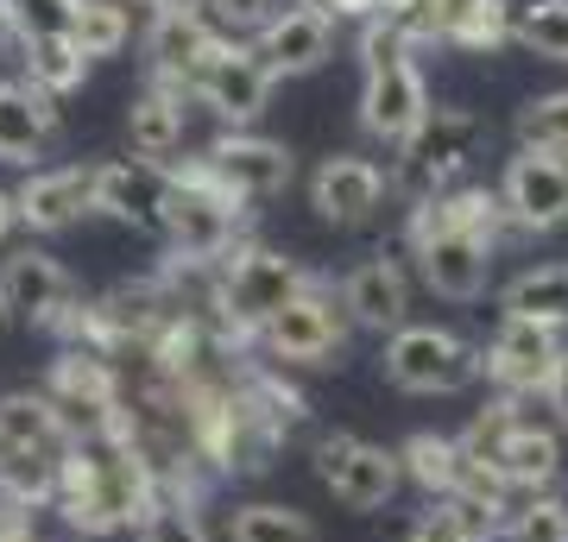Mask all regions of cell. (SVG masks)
Here are the masks:
<instances>
[{"instance_id":"1","label":"cell","mask_w":568,"mask_h":542,"mask_svg":"<svg viewBox=\"0 0 568 542\" xmlns=\"http://www.w3.org/2000/svg\"><path fill=\"white\" fill-rule=\"evenodd\" d=\"M152 492H159V480L133 448V429H108V436H77L58 473V492H51V511L63 518L70 536L95 542L140 530V518L152 511Z\"/></svg>"},{"instance_id":"2","label":"cell","mask_w":568,"mask_h":542,"mask_svg":"<svg viewBox=\"0 0 568 542\" xmlns=\"http://www.w3.org/2000/svg\"><path fill=\"white\" fill-rule=\"evenodd\" d=\"M70 448H77V436L44 391H7L0 398V499L51 511Z\"/></svg>"},{"instance_id":"3","label":"cell","mask_w":568,"mask_h":542,"mask_svg":"<svg viewBox=\"0 0 568 542\" xmlns=\"http://www.w3.org/2000/svg\"><path fill=\"white\" fill-rule=\"evenodd\" d=\"M462 448L474 461L499 473L518 499H544V485L562 480V429L544 417H530L525 398H493L480 417L462 429Z\"/></svg>"},{"instance_id":"4","label":"cell","mask_w":568,"mask_h":542,"mask_svg":"<svg viewBox=\"0 0 568 542\" xmlns=\"http://www.w3.org/2000/svg\"><path fill=\"white\" fill-rule=\"evenodd\" d=\"M361 126L379 145H405L429 114V89L424 70L410 63V44L392 32L386 20H366L361 25Z\"/></svg>"},{"instance_id":"5","label":"cell","mask_w":568,"mask_h":542,"mask_svg":"<svg viewBox=\"0 0 568 542\" xmlns=\"http://www.w3.org/2000/svg\"><path fill=\"white\" fill-rule=\"evenodd\" d=\"M241 227H246V208L227 196L222 183L209 177L203 164H171V196H164V241L178 259H209V265H227V253H241Z\"/></svg>"},{"instance_id":"6","label":"cell","mask_w":568,"mask_h":542,"mask_svg":"<svg viewBox=\"0 0 568 542\" xmlns=\"http://www.w3.org/2000/svg\"><path fill=\"white\" fill-rule=\"evenodd\" d=\"M347 328H354V321H347L342 297H335L323 278H310L304 290L260 328L253 347H260V360L284 366V372H310V366H335V354L347 347Z\"/></svg>"},{"instance_id":"7","label":"cell","mask_w":568,"mask_h":542,"mask_svg":"<svg viewBox=\"0 0 568 542\" xmlns=\"http://www.w3.org/2000/svg\"><path fill=\"white\" fill-rule=\"evenodd\" d=\"M304 284H310V272L297 259H284V253H272V246L246 241L241 253H227V265H222V328L241 347H253L260 328L278 316Z\"/></svg>"},{"instance_id":"8","label":"cell","mask_w":568,"mask_h":542,"mask_svg":"<svg viewBox=\"0 0 568 542\" xmlns=\"http://www.w3.org/2000/svg\"><path fill=\"white\" fill-rule=\"evenodd\" d=\"M487 145V121L474 108H429L424 126L398 145V171H392V190H405L410 202L436 196L448 183H462L467 158Z\"/></svg>"},{"instance_id":"9","label":"cell","mask_w":568,"mask_h":542,"mask_svg":"<svg viewBox=\"0 0 568 542\" xmlns=\"http://www.w3.org/2000/svg\"><path fill=\"white\" fill-rule=\"evenodd\" d=\"M386 379L410 398H455L480 379V347H467L455 328L405 321L398 335H386Z\"/></svg>"},{"instance_id":"10","label":"cell","mask_w":568,"mask_h":542,"mask_svg":"<svg viewBox=\"0 0 568 542\" xmlns=\"http://www.w3.org/2000/svg\"><path fill=\"white\" fill-rule=\"evenodd\" d=\"M44 398L63 410L70 436H108L126 429V379L121 366L89 354V347H58V360L44 366Z\"/></svg>"},{"instance_id":"11","label":"cell","mask_w":568,"mask_h":542,"mask_svg":"<svg viewBox=\"0 0 568 542\" xmlns=\"http://www.w3.org/2000/svg\"><path fill=\"white\" fill-rule=\"evenodd\" d=\"M310 467H316V480L335 492V504L347 511H386L398 499V485H405V467H398V448H379V442H361V436H316L310 442Z\"/></svg>"},{"instance_id":"12","label":"cell","mask_w":568,"mask_h":542,"mask_svg":"<svg viewBox=\"0 0 568 542\" xmlns=\"http://www.w3.org/2000/svg\"><path fill=\"white\" fill-rule=\"evenodd\" d=\"M196 164H203L241 208L284 196V190H291V171H297V164H291V145L265 140V133H253V126H227L222 140H209V152Z\"/></svg>"},{"instance_id":"13","label":"cell","mask_w":568,"mask_h":542,"mask_svg":"<svg viewBox=\"0 0 568 542\" xmlns=\"http://www.w3.org/2000/svg\"><path fill=\"white\" fill-rule=\"evenodd\" d=\"M222 44H227V32L209 20L203 0H183V7L152 13V25H145V70H152V82L190 95V82L203 76V63L215 58Z\"/></svg>"},{"instance_id":"14","label":"cell","mask_w":568,"mask_h":542,"mask_svg":"<svg viewBox=\"0 0 568 542\" xmlns=\"http://www.w3.org/2000/svg\"><path fill=\"white\" fill-rule=\"evenodd\" d=\"M562 328H544V321H499V335L480 347V379L499 391V398H544L549 372L562 360Z\"/></svg>"},{"instance_id":"15","label":"cell","mask_w":568,"mask_h":542,"mask_svg":"<svg viewBox=\"0 0 568 542\" xmlns=\"http://www.w3.org/2000/svg\"><path fill=\"white\" fill-rule=\"evenodd\" d=\"M70 303H77V278L44 246H13L0 259V321H26V328L51 335Z\"/></svg>"},{"instance_id":"16","label":"cell","mask_w":568,"mask_h":542,"mask_svg":"<svg viewBox=\"0 0 568 542\" xmlns=\"http://www.w3.org/2000/svg\"><path fill=\"white\" fill-rule=\"evenodd\" d=\"M190 101H203L215 121L227 126H253L265 114V101H272V70L253 58V44L227 39L215 58L203 63V76L190 82Z\"/></svg>"},{"instance_id":"17","label":"cell","mask_w":568,"mask_h":542,"mask_svg":"<svg viewBox=\"0 0 568 542\" xmlns=\"http://www.w3.org/2000/svg\"><path fill=\"white\" fill-rule=\"evenodd\" d=\"M499 202H506V222L518 234H556L568 222V158L518 145V158L499 177Z\"/></svg>"},{"instance_id":"18","label":"cell","mask_w":568,"mask_h":542,"mask_svg":"<svg viewBox=\"0 0 568 542\" xmlns=\"http://www.w3.org/2000/svg\"><path fill=\"white\" fill-rule=\"evenodd\" d=\"M246 44H253V58L272 70V82L310 76V70H323L328 51H335V20H328L316 0H291L278 20H265Z\"/></svg>"},{"instance_id":"19","label":"cell","mask_w":568,"mask_h":542,"mask_svg":"<svg viewBox=\"0 0 568 542\" xmlns=\"http://www.w3.org/2000/svg\"><path fill=\"white\" fill-rule=\"evenodd\" d=\"M386 196H392V171H379V164L361 158V152H335V158H323L316 177H310V208H316L328 227L373 222Z\"/></svg>"},{"instance_id":"20","label":"cell","mask_w":568,"mask_h":542,"mask_svg":"<svg viewBox=\"0 0 568 542\" xmlns=\"http://www.w3.org/2000/svg\"><path fill=\"white\" fill-rule=\"evenodd\" d=\"M13 208H20V227H32V234L77 227L82 215H95V164H44V171H26V183L13 190Z\"/></svg>"},{"instance_id":"21","label":"cell","mask_w":568,"mask_h":542,"mask_svg":"<svg viewBox=\"0 0 568 542\" xmlns=\"http://www.w3.org/2000/svg\"><path fill=\"white\" fill-rule=\"evenodd\" d=\"M164 196H171V164H145V158L95 164V215H108V222L159 234L164 227Z\"/></svg>"},{"instance_id":"22","label":"cell","mask_w":568,"mask_h":542,"mask_svg":"<svg viewBox=\"0 0 568 542\" xmlns=\"http://www.w3.org/2000/svg\"><path fill=\"white\" fill-rule=\"evenodd\" d=\"M342 309H347V321H354V328L398 335V328H405V316H410V278H405V265L392 259V253L361 259L342 278Z\"/></svg>"},{"instance_id":"23","label":"cell","mask_w":568,"mask_h":542,"mask_svg":"<svg viewBox=\"0 0 568 542\" xmlns=\"http://www.w3.org/2000/svg\"><path fill=\"white\" fill-rule=\"evenodd\" d=\"M417 253V272L436 297L448 303H474L487 290V272H493V241L480 234H429V241H410Z\"/></svg>"},{"instance_id":"24","label":"cell","mask_w":568,"mask_h":542,"mask_svg":"<svg viewBox=\"0 0 568 542\" xmlns=\"http://www.w3.org/2000/svg\"><path fill=\"white\" fill-rule=\"evenodd\" d=\"M58 101L39 95L26 76H0V164H26L44 158V145L58 140Z\"/></svg>"},{"instance_id":"25","label":"cell","mask_w":568,"mask_h":542,"mask_svg":"<svg viewBox=\"0 0 568 542\" xmlns=\"http://www.w3.org/2000/svg\"><path fill=\"white\" fill-rule=\"evenodd\" d=\"M183 133H190V95L164 89V82L133 95V108H126V145H133V158L171 164L183 152Z\"/></svg>"},{"instance_id":"26","label":"cell","mask_w":568,"mask_h":542,"mask_svg":"<svg viewBox=\"0 0 568 542\" xmlns=\"http://www.w3.org/2000/svg\"><path fill=\"white\" fill-rule=\"evenodd\" d=\"M499 309L511 321H544V328H568V259L562 265H530L499 290Z\"/></svg>"},{"instance_id":"27","label":"cell","mask_w":568,"mask_h":542,"mask_svg":"<svg viewBox=\"0 0 568 542\" xmlns=\"http://www.w3.org/2000/svg\"><path fill=\"white\" fill-rule=\"evenodd\" d=\"M20 63H26V82H32L39 95H51V101H63L70 89H82V76H89V58L77 51V39H70V32L20 44Z\"/></svg>"},{"instance_id":"28","label":"cell","mask_w":568,"mask_h":542,"mask_svg":"<svg viewBox=\"0 0 568 542\" xmlns=\"http://www.w3.org/2000/svg\"><path fill=\"white\" fill-rule=\"evenodd\" d=\"M70 39L89 63L95 58H121L126 39H133V7L121 0H77V13H70Z\"/></svg>"},{"instance_id":"29","label":"cell","mask_w":568,"mask_h":542,"mask_svg":"<svg viewBox=\"0 0 568 542\" xmlns=\"http://www.w3.org/2000/svg\"><path fill=\"white\" fill-rule=\"evenodd\" d=\"M227 542H323L310 511L297 504H272V499H253L227 518Z\"/></svg>"},{"instance_id":"30","label":"cell","mask_w":568,"mask_h":542,"mask_svg":"<svg viewBox=\"0 0 568 542\" xmlns=\"http://www.w3.org/2000/svg\"><path fill=\"white\" fill-rule=\"evenodd\" d=\"M493 536H499V518L480 511V504H467V499H436L405 530V542H493Z\"/></svg>"},{"instance_id":"31","label":"cell","mask_w":568,"mask_h":542,"mask_svg":"<svg viewBox=\"0 0 568 542\" xmlns=\"http://www.w3.org/2000/svg\"><path fill=\"white\" fill-rule=\"evenodd\" d=\"M511 39L549 63H568V0H511Z\"/></svg>"},{"instance_id":"32","label":"cell","mask_w":568,"mask_h":542,"mask_svg":"<svg viewBox=\"0 0 568 542\" xmlns=\"http://www.w3.org/2000/svg\"><path fill=\"white\" fill-rule=\"evenodd\" d=\"M518 145L525 152H549V158H568V89H549V95L518 108Z\"/></svg>"},{"instance_id":"33","label":"cell","mask_w":568,"mask_h":542,"mask_svg":"<svg viewBox=\"0 0 568 542\" xmlns=\"http://www.w3.org/2000/svg\"><path fill=\"white\" fill-rule=\"evenodd\" d=\"M462 13V0H386L379 20L405 44H448V25Z\"/></svg>"},{"instance_id":"34","label":"cell","mask_w":568,"mask_h":542,"mask_svg":"<svg viewBox=\"0 0 568 542\" xmlns=\"http://www.w3.org/2000/svg\"><path fill=\"white\" fill-rule=\"evenodd\" d=\"M511 39V0H462V13L448 25V44L462 51H499Z\"/></svg>"},{"instance_id":"35","label":"cell","mask_w":568,"mask_h":542,"mask_svg":"<svg viewBox=\"0 0 568 542\" xmlns=\"http://www.w3.org/2000/svg\"><path fill=\"white\" fill-rule=\"evenodd\" d=\"M140 542H209L203 504L178 492H152V511L140 518Z\"/></svg>"},{"instance_id":"36","label":"cell","mask_w":568,"mask_h":542,"mask_svg":"<svg viewBox=\"0 0 568 542\" xmlns=\"http://www.w3.org/2000/svg\"><path fill=\"white\" fill-rule=\"evenodd\" d=\"M70 13H77V0H0V20H7V39H58L70 32Z\"/></svg>"},{"instance_id":"37","label":"cell","mask_w":568,"mask_h":542,"mask_svg":"<svg viewBox=\"0 0 568 542\" xmlns=\"http://www.w3.org/2000/svg\"><path fill=\"white\" fill-rule=\"evenodd\" d=\"M506 542H568V504L562 499H525L506 523Z\"/></svg>"},{"instance_id":"38","label":"cell","mask_w":568,"mask_h":542,"mask_svg":"<svg viewBox=\"0 0 568 542\" xmlns=\"http://www.w3.org/2000/svg\"><path fill=\"white\" fill-rule=\"evenodd\" d=\"M209 7V20L222 25L227 39H234V32H260L265 20H278L284 13V0H203Z\"/></svg>"},{"instance_id":"39","label":"cell","mask_w":568,"mask_h":542,"mask_svg":"<svg viewBox=\"0 0 568 542\" xmlns=\"http://www.w3.org/2000/svg\"><path fill=\"white\" fill-rule=\"evenodd\" d=\"M0 542H63V536H44L39 518H32V504L0 499Z\"/></svg>"},{"instance_id":"40","label":"cell","mask_w":568,"mask_h":542,"mask_svg":"<svg viewBox=\"0 0 568 542\" xmlns=\"http://www.w3.org/2000/svg\"><path fill=\"white\" fill-rule=\"evenodd\" d=\"M544 403L556 410V422L568 429V354L556 360V372H549V391H544Z\"/></svg>"},{"instance_id":"41","label":"cell","mask_w":568,"mask_h":542,"mask_svg":"<svg viewBox=\"0 0 568 542\" xmlns=\"http://www.w3.org/2000/svg\"><path fill=\"white\" fill-rule=\"evenodd\" d=\"M20 227V208H13V190H0V241Z\"/></svg>"},{"instance_id":"42","label":"cell","mask_w":568,"mask_h":542,"mask_svg":"<svg viewBox=\"0 0 568 542\" xmlns=\"http://www.w3.org/2000/svg\"><path fill=\"white\" fill-rule=\"evenodd\" d=\"M121 7H145V13H164V7H183V0H121Z\"/></svg>"},{"instance_id":"43","label":"cell","mask_w":568,"mask_h":542,"mask_svg":"<svg viewBox=\"0 0 568 542\" xmlns=\"http://www.w3.org/2000/svg\"><path fill=\"white\" fill-rule=\"evenodd\" d=\"M0 39H7V20H0Z\"/></svg>"},{"instance_id":"44","label":"cell","mask_w":568,"mask_h":542,"mask_svg":"<svg viewBox=\"0 0 568 542\" xmlns=\"http://www.w3.org/2000/svg\"><path fill=\"white\" fill-rule=\"evenodd\" d=\"M379 7H386V0H379Z\"/></svg>"}]
</instances>
